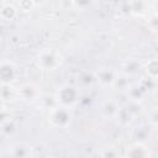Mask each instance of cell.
<instances>
[{
  "label": "cell",
  "instance_id": "obj_21",
  "mask_svg": "<svg viewBox=\"0 0 158 158\" xmlns=\"http://www.w3.org/2000/svg\"><path fill=\"white\" fill-rule=\"evenodd\" d=\"M100 156H101V158H120V153H118L117 148L114 147V146H107V147H105V148L101 151Z\"/></svg>",
  "mask_w": 158,
  "mask_h": 158
},
{
  "label": "cell",
  "instance_id": "obj_19",
  "mask_svg": "<svg viewBox=\"0 0 158 158\" xmlns=\"http://www.w3.org/2000/svg\"><path fill=\"white\" fill-rule=\"evenodd\" d=\"M41 104L43 105L44 109H47L48 111L54 109L56 106H58V102H57V99H56V95H42L41 99H40Z\"/></svg>",
  "mask_w": 158,
  "mask_h": 158
},
{
  "label": "cell",
  "instance_id": "obj_4",
  "mask_svg": "<svg viewBox=\"0 0 158 158\" xmlns=\"http://www.w3.org/2000/svg\"><path fill=\"white\" fill-rule=\"evenodd\" d=\"M120 72L112 67H100L94 72L95 81L102 88H114V84L118 77Z\"/></svg>",
  "mask_w": 158,
  "mask_h": 158
},
{
  "label": "cell",
  "instance_id": "obj_25",
  "mask_svg": "<svg viewBox=\"0 0 158 158\" xmlns=\"http://www.w3.org/2000/svg\"><path fill=\"white\" fill-rule=\"evenodd\" d=\"M135 135H136L137 138H139V139H144V138L148 137V130H147L146 127H139V128L135 132Z\"/></svg>",
  "mask_w": 158,
  "mask_h": 158
},
{
  "label": "cell",
  "instance_id": "obj_7",
  "mask_svg": "<svg viewBox=\"0 0 158 158\" xmlns=\"http://www.w3.org/2000/svg\"><path fill=\"white\" fill-rule=\"evenodd\" d=\"M125 158H151V149L142 142H135L126 147Z\"/></svg>",
  "mask_w": 158,
  "mask_h": 158
},
{
  "label": "cell",
  "instance_id": "obj_17",
  "mask_svg": "<svg viewBox=\"0 0 158 158\" xmlns=\"http://www.w3.org/2000/svg\"><path fill=\"white\" fill-rule=\"evenodd\" d=\"M12 98H17V89H14L11 85L2 84L1 85V99H2V101L11 100Z\"/></svg>",
  "mask_w": 158,
  "mask_h": 158
},
{
  "label": "cell",
  "instance_id": "obj_10",
  "mask_svg": "<svg viewBox=\"0 0 158 158\" xmlns=\"http://www.w3.org/2000/svg\"><path fill=\"white\" fill-rule=\"evenodd\" d=\"M120 105H118V102L116 101V100H114V99H107V100H105L102 104H101V112H102V115L106 117V118H110V120H112V118H116L117 117V114H118V111H120Z\"/></svg>",
  "mask_w": 158,
  "mask_h": 158
},
{
  "label": "cell",
  "instance_id": "obj_14",
  "mask_svg": "<svg viewBox=\"0 0 158 158\" xmlns=\"http://www.w3.org/2000/svg\"><path fill=\"white\" fill-rule=\"evenodd\" d=\"M144 72L148 78H152L158 81V59L152 58L144 64Z\"/></svg>",
  "mask_w": 158,
  "mask_h": 158
},
{
  "label": "cell",
  "instance_id": "obj_9",
  "mask_svg": "<svg viewBox=\"0 0 158 158\" xmlns=\"http://www.w3.org/2000/svg\"><path fill=\"white\" fill-rule=\"evenodd\" d=\"M127 98L130 99V101H136V102H141L149 93L142 86V84L138 83H131V85L128 86V89L126 90Z\"/></svg>",
  "mask_w": 158,
  "mask_h": 158
},
{
  "label": "cell",
  "instance_id": "obj_8",
  "mask_svg": "<svg viewBox=\"0 0 158 158\" xmlns=\"http://www.w3.org/2000/svg\"><path fill=\"white\" fill-rule=\"evenodd\" d=\"M9 154L11 158H32L33 148L26 142H16L10 146Z\"/></svg>",
  "mask_w": 158,
  "mask_h": 158
},
{
  "label": "cell",
  "instance_id": "obj_18",
  "mask_svg": "<svg viewBox=\"0 0 158 158\" xmlns=\"http://www.w3.org/2000/svg\"><path fill=\"white\" fill-rule=\"evenodd\" d=\"M94 81H95V75H94V73H89V72L81 73V74L79 75V79H78L79 85L83 86V88L91 86Z\"/></svg>",
  "mask_w": 158,
  "mask_h": 158
},
{
  "label": "cell",
  "instance_id": "obj_27",
  "mask_svg": "<svg viewBox=\"0 0 158 158\" xmlns=\"http://www.w3.org/2000/svg\"><path fill=\"white\" fill-rule=\"evenodd\" d=\"M151 5H152V9L156 11V14H158V1H154V2H152Z\"/></svg>",
  "mask_w": 158,
  "mask_h": 158
},
{
  "label": "cell",
  "instance_id": "obj_15",
  "mask_svg": "<svg viewBox=\"0 0 158 158\" xmlns=\"http://www.w3.org/2000/svg\"><path fill=\"white\" fill-rule=\"evenodd\" d=\"M133 117H135V116L128 111V109H127L126 106H121V107H120V111H118V114H117L116 120H117V122H118L121 126H128V125L132 122Z\"/></svg>",
  "mask_w": 158,
  "mask_h": 158
},
{
  "label": "cell",
  "instance_id": "obj_2",
  "mask_svg": "<svg viewBox=\"0 0 158 158\" xmlns=\"http://www.w3.org/2000/svg\"><path fill=\"white\" fill-rule=\"evenodd\" d=\"M56 99L58 105L60 106H65L72 109L74 105L78 104L79 99H80V93L78 86L73 85V84H63L60 85L57 91H56Z\"/></svg>",
  "mask_w": 158,
  "mask_h": 158
},
{
  "label": "cell",
  "instance_id": "obj_12",
  "mask_svg": "<svg viewBox=\"0 0 158 158\" xmlns=\"http://www.w3.org/2000/svg\"><path fill=\"white\" fill-rule=\"evenodd\" d=\"M141 69V63L136 59H130L126 60L125 63H122L121 65V74L126 75V77H132L136 75Z\"/></svg>",
  "mask_w": 158,
  "mask_h": 158
},
{
  "label": "cell",
  "instance_id": "obj_5",
  "mask_svg": "<svg viewBox=\"0 0 158 158\" xmlns=\"http://www.w3.org/2000/svg\"><path fill=\"white\" fill-rule=\"evenodd\" d=\"M41 96L42 95H41L40 88L32 81L23 83L17 88V99L25 102H35L40 100Z\"/></svg>",
  "mask_w": 158,
  "mask_h": 158
},
{
  "label": "cell",
  "instance_id": "obj_13",
  "mask_svg": "<svg viewBox=\"0 0 158 158\" xmlns=\"http://www.w3.org/2000/svg\"><path fill=\"white\" fill-rule=\"evenodd\" d=\"M127 6H128V12L135 15L137 14L143 15L152 7V5L146 1H131V2H127Z\"/></svg>",
  "mask_w": 158,
  "mask_h": 158
},
{
  "label": "cell",
  "instance_id": "obj_23",
  "mask_svg": "<svg viewBox=\"0 0 158 158\" xmlns=\"http://www.w3.org/2000/svg\"><path fill=\"white\" fill-rule=\"evenodd\" d=\"M148 122L153 126H158V107H153L148 114Z\"/></svg>",
  "mask_w": 158,
  "mask_h": 158
},
{
  "label": "cell",
  "instance_id": "obj_24",
  "mask_svg": "<svg viewBox=\"0 0 158 158\" xmlns=\"http://www.w3.org/2000/svg\"><path fill=\"white\" fill-rule=\"evenodd\" d=\"M35 5H36V4H35L33 1H26V0H23V1H20V2H19L20 9H21V10H23V11L32 10V7H33Z\"/></svg>",
  "mask_w": 158,
  "mask_h": 158
},
{
  "label": "cell",
  "instance_id": "obj_22",
  "mask_svg": "<svg viewBox=\"0 0 158 158\" xmlns=\"http://www.w3.org/2000/svg\"><path fill=\"white\" fill-rule=\"evenodd\" d=\"M139 83L142 84V86H143L148 93L152 91V90H154L156 86L158 85V81H157V80H154V79H152V78H148V77L142 78V79L139 80Z\"/></svg>",
  "mask_w": 158,
  "mask_h": 158
},
{
  "label": "cell",
  "instance_id": "obj_6",
  "mask_svg": "<svg viewBox=\"0 0 158 158\" xmlns=\"http://www.w3.org/2000/svg\"><path fill=\"white\" fill-rule=\"evenodd\" d=\"M0 78L1 84L11 85L19 78V68L11 60H2L0 65Z\"/></svg>",
  "mask_w": 158,
  "mask_h": 158
},
{
  "label": "cell",
  "instance_id": "obj_16",
  "mask_svg": "<svg viewBox=\"0 0 158 158\" xmlns=\"http://www.w3.org/2000/svg\"><path fill=\"white\" fill-rule=\"evenodd\" d=\"M17 131V123L15 120L9 118L5 121H1V132L4 136H12Z\"/></svg>",
  "mask_w": 158,
  "mask_h": 158
},
{
  "label": "cell",
  "instance_id": "obj_11",
  "mask_svg": "<svg viewBox=\"0 0 158 158\" xmlns=\"http://www.w3.org/2000/svg\"><path fill=\"white\" fill-rule=\"evenodd\" d=\"M0 16L4 21H12L17 16V9L14 4L2 1L0 5Z\"/></svg>",
  "mask_w": 158,
  "mask_h": 158
},
{
  "label": "cell",
  "instance_id": "obj_20",
  "mask_svg": "<svg viewBox=\"0 0 158 158\" xmlns=\"http://www.w3.org/2000/svg\"><path fill=\"white\" fill-rule=\"evenodd\" d=\"M130 85H131V83L128 81V77H126V75L120 73L117 79H116V81H115V84H114V88L115 89H120V90H127Z\"/></svg>",
  "mask_w": 158,
  "mask_h": 158
},
{
  "label": "cell",
  "instance_id": "obj_26",
  "mask_svg": "<svg viewBox=\"0 0 158 158\" xmlns=\"http://www.w3.org/2000/svg\"><path fill=\"white\" fill-rule=\"evenodd\" d=\"M72 5L79 7L80 10H85V7L93 5V2L91 1H74V2H72Z\"/></svg>",
  "mask_w": 158,
  "mask_h": 158
},
{
  "label": "cell",
  "instance_id": "obj_3",
  "mask_svg": "<svg viewBox=\"0 0 158 158\" xmlns=\"http://www.w3.org/2000/svg\"><path fill=\"white\" fill-rule=\"evenodd\" d=\"M48 122L51 126L57 128H67L73 118L72 110L65 106H56L54 109L48 111Z\"/></svg>",
  "mask_w": 158,
  "mask_h": 158
},
{
  "label": "cell",
  "instance_id": "obj_1",
  "mask_svg": "<svg viewBox=\"0 0 158 158\" xmlns=\"http://www.w3.org/2000/svg\"><path fill=\"white\" fill-rule=\"evenodd\" d=\"M63 54L57 48H43L37 54V65L42 70H54L63 63Z\"/></svg>",
  "mask_w": 158,
  "mask_h": 158
}]
</instances>
